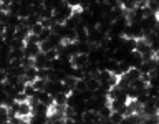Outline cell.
<instances>
[{"label":"cell","instance_id":"17","mask_svg":"<svg viewBox=\"0 0 159 124\" xmlns=\"http://www.w3.org/2000/svg\"><path fill=\"white\" fill-rule=\"evenodd\" d=\"M50 50H55V48H53V45L50 43L48 40H47V42H43V43H40V51H42V53H48Z\"/></svg>","mask_w":159,"mask_h":124},{"label":"cell","instance_id":"3","mask_svg":"<svg viewBox=\"0 0 159 124\" xmlns=\"http://www.w3.org/2000/svg\"><path fill=\"white\" fill-rule=\"evenodd\" d=\"M40 53V45H25L23 56L25 58H35Z\"/></svg>","mask_w":159,"mask_h":124},{"label":"cell","instance_id":"29","mask_svg":"<svg viewBox=\"0 0 159 124\" xmlns=\"http://www.w3.org/2000/svg\"><path fill=\"white\" fill-rule=\"evenodd\" d=\"M25 84H27V83H22V81H18V83L13 86L15 93H23V91H25Z\"/></svg>","mask_w":159,"mask_h":124},{"label":"cell","instance_id":"24","mask_svg":"<svg viewBox=\"0 0 159 124\" xmlns=\"http://www.w3.org/2000/svg\"><path fill=\"white\" fill-rule=\"evenodd\" d=\"M37 78H40V79H48V69H47V68L37 69Z\"/></svg>","mask_w":159,"mask_h":124},{"label":"cell","instance_id":"25","mask_svg":"<svg viewBox=\"0 0 159 124\" xmlns=\"http://www.w3.org/2000/svg\"><path fill=\"white\" fill-rule=\"evenodd\" d=\"M45 56H47V61H52V60L58 58V51H57V50H50L48 53H45Z\"/></svg>","mask_w":159,"mask_h":124},{"label":"cell","instance_id":"27","mask_svg":"<svg viewBox=\"0 0 159 124\" xmlns=\"http://www.w3.org/2000/svg\"><path fill=\"white\" fill-rule=\"evenodd\" d=\"M139 124H157V117H156V116H151V117H143Z\"/></svg>","mask_w":159,"mask_h":124},{"label":"cell","instance_id":"32","mask_svg":"<svg viewBox=\"0 0 159 124\" xmlns=\"http://www.w3.org/2000/svg\"><path fill=\"white\" fill-rule=\"evenodd\" d=\"M22 66V60H10V68H18Z\"/></svg>","mask_w":159,"mask_h":124},{"label":"cell","instance_id":"30","mask_svg":"<svg viewBox=\"0 0 159 124\" xmlns=\"http://www.w3.org/2000/svg\"><path fill=\"white\" fill-rule=\"evenodd\" d=\"M81 99H83V101H89V99H93V93L88 91V89H86V91H83L81 93Z\"/></svg>","mask_w":159,"mask_h":124},{"label":"cell","instance_id":"6","mask_svg":"<svg viewBox=\"0 0 159 124\" xmlns=\"http://www.w3.org/2000/svg\"><path fill=\"white\" fill-rule=\"evenodd\" d=\"M66 94H63V93H58V94H55L53 96V104L55 106H66Z\"/></svg>","mask_w":159,"mask_h":124},{"label":"cell","instance_id":"26","mask_svg":"<svg viewBox=\"0 0 159 124\" xmlns=\"http://www.w3.org/2000/svg\"><path fill=\"white\" fill-rule=\"evenodd\" d=\"M10 2H12V0H2V2H0V10H2V12H5V13H8Z\"/></svg>","mask_w":159,"mask_h":124},{"label":"cell","instance_id":"15","mask_svg":"<svg viewBox=\"0 0 159 124\" xmlns=\"http://www.w3.org/2000/svg\"><path fill=\"white\" fill-rule=\"evenodd\" d=\"M18 10H20V2H17V0H12V2H10V10H8V13L17 15Z\"/></svg>","mask_w":159,"mask_h":124},{"label":"cell","instance_id":"8","mask_svg":"<svg viewBox=\"0 0 159 124\" xmlns=\"http://www.w3.org/2000/svg\"><path fill=\"white\" fill-rule=\"evenodd\" d=\"M25 79H27V83L32 84L35 79H37V68H28L27 71H25Z\"/></svg>","mask_w":159,"mask_h":124},{"label":"cell","instance_id":"2","mask_svg":"<svg viewBox=\"0 0 159 124\" xmlns=\"http://www.w3.org/2000/svg\"><path fill=\"white\" fill-rule=\"evenodd\" d=\"M70 63H71L73 68H83L84 64L88 63V58H86V55H80V53H76V55H73V56H71Z\"/></svg>","mask_w":159,"mask_h":124},{"label":"cell","instance_id":"14","mask_svg":"<svg viewBox=\"0 0 159 124\" xmlns=\"http://www.w3.org/2000/svg\"><path fill=\"white\" fill-rule=\"evenodd\" d=\"M149 99H151V98H149L148 94H146V91H144V93H139L138 96H136V101H138L139 104H141V106H144V104H146V103L149 101Z\"/></svg>","mask_w":159,"mask_h":124},{"label":"cell","instance_id":"23","mask_svg":"<svg viewBox=\"0 0 159 124\" xmlns=\"http://www.w3.org/2000/svg\"><path fill=\"white\" fill-rule=\"evenodd\" d=\"M22 66L25 68V69H28V68H32L33 66V58H22Z\"/></svg>","mask_w":159,"mask_h":124},{"label":"cell","instance_id":"22","mask_svg":"<svg viewBox=\"0 0 159 124\" xmlns=\"http://www.w3.org/2000/svg\"><path fill=\"white\" fill-rule=\"evenodd\" d=\"M25 45H38V37H35V35L30 33L27 40H25Z\"/></svg>","mask_w":159,"mask_h":124},{"label":"cell","instance_id":"11","mask_svg":"<svg viewBox=\"0 0 159 124\" xmlns=\"http://www.w3.org/2000/svg\"><path fill=\"white\" fill-rule=\"evenodd\" d=\"M123 119H124V116L121 113H111V116H109V122H111V124H121Z\"/></svg>","mask_w":159,"mask_h":124},{"label":"cell","instance_id":"5","mask_svg":"<svg viewBox=\"0 0 159 124\" xmlns=\"http://www.w3.org/2000/svg\"><path fill=\"white\" fill-rule=\"evenodd\" d=\"M124 76L128 78L129 83H134V81H138V79L141 78V73H139V69H136V68H129V71L124 73Z\"/></svg>","mask_w":159,"mask_h":124},{"label":"cell","instance_id":"4","mask_svg":"<svg viewBox=\"0 0 159 124\" xmlns=\"http://www.w3.org/2000/svg\"><path fill=\"white\" fill-rule=\"evenodd\" d=\"M45 64H47V56H45V53L40 51L37 56L33 58V68L42 69V68H45Z\"/></svg>","mask_w":159,"mask_h":124},{"label":"cell","instance_id":"1","mask_svg":"<svg viewBox=\"0 0 159 124\" xmlns=\"http://www.w3.org/2000/svg\"><path fill=\"white\" fill-rule=\"evenodd\" d=\"M17 116L18 117H23V119H28L32 116V106L27 103H18V111H17Z\"/></svg>","mask_w":159,"mask_h":124},{"label":"cell","instance_id":"19","mask_svg":"<svg viewBox=\"0 0 159 124\" xmlns=\"http://www.w3.org/2000/svg\"><path fill=\"white\" fill-rule=\"evenodd\" d=\"M146 7H148L149 10H151L152 13H156V15H157V10H159V3L156 2V0H151V2H148V3H146Z\"/></svg>","mask_w":159,"mask_h":124},{"label":"cell","instance_id":"7","mask_svg":"<svg viewBox=\"0 0 159 124\" xmlns=\"http://www.w3.org/2000/svg\"><path fill=\"white\" fill-rule=\"evenodd\" d=\"M121 8L124 13H131L134 8H136V2L134 0H126V2H121Z\"/></svg>","mask_w":159,"mask_h":124},{"label":"cell","instance_id":"16","mask_svg":"<svg viewBox=\"0 0 159 124\" xmlns=\"http://www.w3.org/2000/svg\"><path fill=\"white\" fill-rule=\"evenodd\" d=\"M50 35H52V30H43V32L38 35V45L43 43V42H47V40L50 38Z\"/></svg>","mask_w":159,"mask_h":124},{"label":"cell","instance_id":"34","mask_svg":"<svg viewBox=\"0 0 159 124\" xmlns=\"http://www.w3.org/2000/svg\"><path fill=\"white\" fill-rule=\"evenodd\" d=\"M5 30H7V25L0 23V35H3V33H5Z\"/></svg>","mask_w":159,"mask_h":124},{"label":"cell","instance_id":"20","mask_svg":"<svg viewBox=\"0 0 159 124\" xmlns=\"http://www.w3.org/2000/svg\"><path fill=\"white\" fill-rule=\"evenodd\" d=\"M78 93H83L86 91V83H84V79H76V86H75Z\"/></svg>","mask_w":159,"mask_h":124},{"label":"cell","instance_id":"10","mask_svg":"<svg viewBox=\"0 0 159 124\" xmlns=\"http://www.w3.org/2000/svg\"><path fill=\"white\" fill-rule=\"evenodd\" d=\"M45 84H47V79H40L37 78L35 81L32 83V86L35 88V91H45Z\"/></svg>","mask_w":159,"mask_h":124},{"label":"cell","instance_id":"12","mask_svg":"<svg viewBox=\"0 0 159 124\" xmlns=\"http://www.w3.org/2000/svg\"><path fill=\"white\" fill-rule=\"evenodd\" d=\"M63 84L73 91V89H75V86H76V79H75V78H71V76H66V78L63 79Z\"/></svg>","mask_w":159,"mask_h":124},{"label":"cell","instance_id":"21","mask_svg":"<svg viewBox=\"0 0 159 124\" xmlns=\"http://www.w3.org/2000/svg\"><path fill=\"white\" fill-rule=\"evenodd\" d=\"M146 94L151 99H156L157 98V88H154V86H148L146 88Z\"/></svg>","mask_w":159,"mask_h":124},{"label":"cell","instance_id":"18","mask_svg":"<svg viewBox=\"0 0 159 124\" xmlns=\"http://www.w3.org/2000/svg\"><path fill=\"white\" fill-rule=\"evenodd\" d=\"M37 23H40V17H38V15H30V17L27 18V25L30 28H32L33 25H37Z\"/></svg>","mask_w":159,"mask_h":124},{"label":"cell","instance_id":"9","mask_svg":"<svg viewBox=\"0 0 159 124\" xmlns=\"http://www.w3.org/2000/svg\"><path fill=\"white\" fill-rule=\"evenodd\" d=\"M111 108H109L108 106V104H106V106H103V108H99V111H98V114H99V117H101V119H109V116H111Z\"/></svg>","mask_w":159,"mask_h":124},{"label":"cell","instance_id":"13","mask_svg":"<svg viewBox=\"0 0 159 124\" xmlns=\"http://www.w3.org/2000/svg\"><path fill=\"white\" fill-rule=\"evenodd\" d=\"M23 93H25V96L30 99V98H33V96H35V93H37V91H35V88L32 86V84L27 83V84H25V91H23Z\"/></svg>","mask_w":159,"mask_h":124},{"label":"cell","instance_id":"33","mask_svg":"<svg viewBox=\"0 0 159 124\" xmlns=\"http://www.w3.org/2000/svg\"><path fill=\"white\" fill-rule=\"evenodd\" d=\"M7 98H8V94L5 93V91L0 93V106H5V101H7Z\"/></svg>","mask_w":159,"mask_h":124},{"label":"cell","instance_id":"28","mask_svg":"<svg viewBox=\"0 0 159 124\" xmlns=\"http://www.w3.org/2000/svg\"><path fill=\"white\" fill-rule=\"evenodd\" d=\"M28 98L25 96V93H17V96H15V103H27Z\"/></svg>","mask_w":159,"mask_h":124},{"label":"cell","instance_id":"31","mask_svg":"<svg viewBox=\"0 0 159 124\" xmlns=\"http://www.w3.org/2000/svg\"><path fill=\"white\" fill-rule=\"evenodd\" d=\"M7 22H8V13H5V12H0V23L7 25Z\"/></svg>","mask_w":159,"mask_h":124}]
</instances>
